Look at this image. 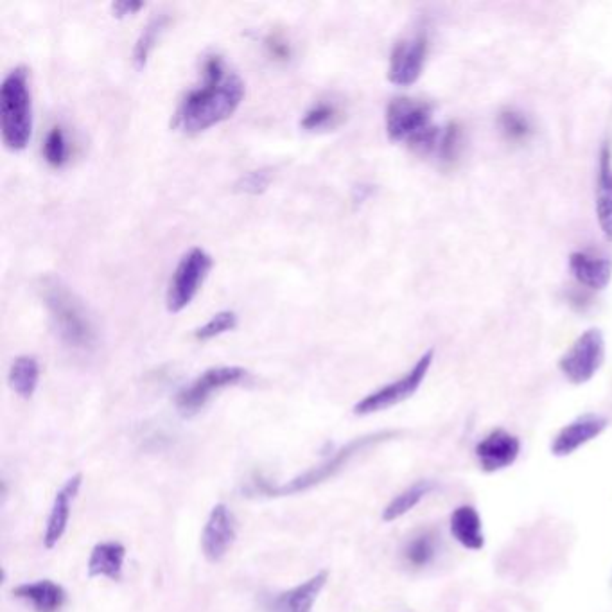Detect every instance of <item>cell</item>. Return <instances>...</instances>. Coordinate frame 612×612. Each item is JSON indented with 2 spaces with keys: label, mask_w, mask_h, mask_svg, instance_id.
<instances>
[{
  "label": "cell",
  "mask_w": 612,
  "mask_h": 612,
  "mask_svg": "<svg viewBox=\"0 0 612 612\" xmlns=\"http://www.w3.org/2000/svg\"><path fill=\"white\" fill-rule=\"evenodd\" d=\"M40 293L60 340L70 349H94L97 341L94 322L88 315L87 307L62 280L53 277L42 280Z\"/></svg>",
  "instance_id": "3"
},
{
  "label": "cell",
  "mask_w": 612,
  "mask_h": 612,
  "mask_svg": "<svg viewBox=\"0 0 612 612\" xmlns=\"http://www.w3.org/2000/svg\"><path fill=\"white\" fill-rule=\"evenodd\" d=\"M272 184V173L268 169L250 171L237 180L236 191L245 194H263Z\"/></svg>",
  "instance_id": "30"
},
{
  "label": "cell",
  "mask_w": 612,
  "mask_h": 612,
  "mask_svg": "<svg viewBox=\"0 0 612 612\" xmlns=\"http://www.w3.org/2000/svg\"><path fill=\"white\" fill-rule=\"evenodd\" d=\"M397 435H399V431H377V433H370L365 437L354 438V440H350L349 444L340 447L333 456H329L322 464L307 469V471L298 474L293 480L286 481V483H273L263 476H254L248 483L246 492L254 494V496L255 494H261V496H268V498L302 494V492L315 489L325 481L331 480L336 474H340L356 456L365 453L370 447L379 446V444L388 442Z\"/></svg>",
  "instance_id": "2"
},
{
  "label": "cell",
  "mask_w": 612,
  "mask_h": 612,
  "mask_svg": "<svg viewBox=\"0 0 612 612\" xmlns=\"http://www.w3.org/2000/svg\"><path fill=\"white\" fill-rule=\"evenodd\" d=\"M386 135L422 155H435L442 128L433 121V106L411 97H395L386 106Z\"/></svg>",
  "instance_id": "4"
},
{
  "label": "cell",
  "mask_w": 612,
  "mask_h": 612,
  "mask_svg": "<svg viewBox=\"0 0 612 612\" xmlns=\"http://www.w3.org/2000/svg\"><path fill=\"white\" fill-rule=\"evenodd\" d=\"M465 149L464 128L458 123H449L446 128H442V135L438 140L437 153L440 164L444 166H455L456 162L462 157Z\"/></svg>",
  "instance_id": "24"
},
{
  "label": "cell",
  "mask_w": 612,
  "mask_h": 612,
  "mask_svg": "<svg viewBox=\"0 0 612 612\" xmlns=\"http://www.w3.org/2000/svg\"><path fill=\"white\" fill-rule=\"evenodd\" d=\"M498 126L505 139L510 142H523L532 135V123L525 114L517 112L514 108H507L499 114Z\"/></svg>",
  "instance_id": "27"
},
{
  "label": "cell",
  "mask_w": 612,
  "mask_h": 612,
  "mask_svg": "<svg viewBox=\"0 0 612 612\" xmlns=\"http://www.w3.org/2000/svg\"><path fill=\"white\" fill-rule=\"evenodd\" d=\"M144 8V4L142 2H128V0H123V2H114L112 4V11H114V17L124 18V17H132L135 15L137 11Z\"/></svg>",
  "instance_id": "31"
},
{
  "label": "cell",
  "mask_w": 612,
  "mask_h": 612,
  "mask_svg": "<svg viewBox=\"0 0 612 612\" xmlns=\"http://www.w3.org/2000/svg\"><path fill=\"white\" fill-rule=\"evenodd\" d=\"M435 359V350L429 349L420 356L419 361L411 367L410 372H406L403 377L395 379L388 385L377 388L376 392L365 395L361 401L354 404V415L365 417L374 415L379 411L390 410L397 404L404 403L419 392L420 386L426 381L431 365Z\"/></svg>",
  "instance_id": "6"
},
{
  "label": "cell",
  "mask_w": 612,
  "mask_h": 612,
  "mask_svg": "<svg viewBox=\"0 0 612 612\" xmlns=\"http://www.w3.org/2000/svg\"><path fill=\"white\" fill-rule=\"evenodd\" d=\"M607 426H609V420L602 415H596V413L580 415L573 422L566 424L555 435L553 442H551V453L559 456V458L571 456L573 453H577L580 447H584L589 442H593L595 438L600 437Z\"/></svg>",
  "instance_id": "13"
},
{
  "label": "cell",
  "mask_w": 612,
  "mask_h": 612,
  "mask_svg": "<svg viewBox=\"0 0 612 612\" xmlns=\"http://www.w3.org/2000/svg\"><path fill=\"white\" fill-rule=\"evenodd\" d=\"M0 130L9 151H24L33 135V101L26 67H15L0 87Z\"/></svg>",
  "instance_id": "5"
},
{
  "label": "cell",
  "mask_w": 612,
  "mask_h": 612,
  "mask_svg": "<svg viewBox=\"0 0 612 612\" xmlns=\"http://www.w3.org/2000/svg\"><path fill=\"white\" fill-rule=\"evenodd\" d=\"M245 81L227 62L212 54L203 62L202 81L191 88L176 108L175 128L196 135L225 123L245 99Z\"/></svg>",
  "instance_id": "1"
},
{
  "label": "cell",
  "mask_w": 612,
  "mask_h": 612,
  "mask_svg": "<svg viewBox=\"0 0 612 612\" xmlns=\"http://www.w3.org/2000/svg\"><path fill=\"white\" fill-rule=\"evenodd\" d=\"M438 550H440V537L435 530L426 528L406 541L403 559L411 568H428L437 559Z\"/></svg>",
  "instance_id": "21"
},
{
  "label": "cell",
  "mask_w": 612,
  "mask_h": 612,
  "mask_svg": "<svg viewBox=\"0 0 612 612\" xmlns=\"http://www.w3.org/2000/svg\"><path fill=\"white\" fill-rule=\"evenodd\" d=\"M605 361V338L600 329H587L559 359V370L571 385H586Z\"/></svg>",
  "instance_id": "9"
},
{
  "label": "cell",
  "mask_w": 612,
  "mask_h": 612,
  "mask_svg": "<svg viewBox=\"0 0 612 612\" xmlns=\"http://www.w3.org/2000/svg\"><path fill=\"white\" fill-rule=\"evenodd\" d=\"M433 489H435L433 481H415L413 485H410L408 489H404L401 494H397V496L386 505L383 514H381V519H383L385 523H394L397 519H401V517L406 516V514H410L411 510L417 507L420 501L426 498Z\"/></svg>",
  "instance_id": "23"
},
{
  "label": "cell",
  "mask_w": 612,
  "mask_h": 612,
  "mask_svg": "<svg viewBox=\"0 0 612 612\" xmlns=\"http://www.w3.org/2000/svg\"><path fill=\"white\" fill-rule=\"evenodd\" d=\"M13 596L31 605L36 612H60L67 602L65 589L53 580L20 584L13 589Z\"/></svg>",
  "instance_id": "18"
},
{
  "label": "cell",
  "mask_w": 612,
  "mask_h": 612,
  "mask_svg": "<svg viewBox=\"0 0 612 612\" xmlns=\"http://www.w3.org/2000/svg\"><path fill=\"white\" fill-rule=\"evenodd\" d=\"M236 517L225 503H218L210 510L207 523L203 526L202 551L205 559L219 562L227 555L236 541Z\"/></svg>",
  "instance_id": "12"
},
{
  "label": "cell",
  "mask_w": 612,
  "mask_h": 612,
  "mask_svg": "<svg viewBox=\"0 0 612 612\" xmlns=\"http://www.w3.org/2000/svg\"><path fill=\"white\" fill-rule=\"evenodd\" d=\"M329 580V571L322 569L298 586L282 591L268 605V612H313L316 600Z\"/></svg>",
  "instance_id": "15"
},
{
  "label": "cell",
  "mask_w": 612,
  "mask_h": 612,
  "mask_svg": "<svg viewBox=\"0 0 612 612\" xmlns=\"http://www.w3.org/2000/svg\"><path fill=\"white\" fill-rule=\"evenodd\" d=\"M596 218L607 241L612 243V149L607 142L598 155L596 176Z\"/></svg>",
  "instance_id": "16"
},
{
  "label": "cell",
  "mask_w": 612,
  "mask_h": 612,
  "mask_svg": "<svg viewBox=\"0 0 612 612\" xmlns=\"http://www.w3.org/2000/svg\"><path fill=\"white\" fill-rule=\"evenodd\" d=\"M126 548L117 541H103L94 546L88 557L87 571L90 578L121 580L123 577Z\"/></svg>",
  "instance_id": "20"
},
{
  "label": "cell",
  "mask_w": 612,
  "mask_h": 612,
  "mask_svg": "<svg viewBox=\"0 0 612 612\" xmlns=\"http://www.w3.org/2000/svg\"><path fill=\"white\" fill-rule=\"evenodd\" d=\"M167 22H169L167 15L155 17L140 33L139 40H137L135 49H133V63H135L137 69H144L148 65L149 56L153 53L162 31L166 29Z\"/></svg>",
  "instance_id": "25"
},
{
  "label": "cell",
  "mask_w": 612,
  "mask_h": 612,
  "mask_svg": "<svg viewBox=\"0 0 612 612\" xmlns=\"http://www.w3.org/2000/svg\"><path fill=\"white\" fill-rule=\"evenodd\" d=\"M248 377L243 367H214L205 370L193 383L182 388L176 395V410L182 417H194L205 408L210 397L230 386L241 385Z\"/></svg>",
  "instance_id": "8"
},
{
  "label": "cell",
  "mask_w": 612,
  "mask_h": 612,
  "mask_svg": "<svg viewBox=\"0 0 612 612\" xmlns=\"http://www.w3.org/2000/svg\"><path fill=\"white\" fill-rule=\"evenodd\" d=\"M212 257L203 248H191L180 259L167 286L166 306L169 313H180L193 302L212 270Z\"/></svg>",
  "instance_id": "7"
},
{
  "label": "cell",
  "mask_w": 612,
  "mask_h": 612,
  "mask_svg": "<svg viewBox=\"0 0 612 612\" xmlns=\"http://www.w3.org/2000/svg\"><path fill=\"white\" fill-rule=\"evenodd\" d=\"M340 117L341 112L338 106L334 103H327V101H320L307 110L300 121V126L306 132H320V130L333 128L334 124L340 121Z\"/></svg>",
  "instance_id": "26"
},
{
  "label": "cell",
  "mask_w": 612,
  "mask_h": 612,
  "mask_svg": "<svg viewBox=\"0 0 612 612\" xmlns=\"http://www.w3.org/2000/svg\"><path fill=\"white\" fill-rule=\"evenodd\" d=\"M81 485H83V474H74L63 483L62 489L56 492L53 507H51L47 523H45L44 546L47 550H53L54 546L62 541L63 535L67 532L70 510H72V505L78 498Z\"/></svg>",
  "instance_id": "14"
},
{
  "label": "cell",
  "mask_w": 612,
  "mask_h": 612,
  "mask_svg": "<svg viewBox=\"0 0 612 612\" xmlns=\"http://www.w3.org/2000/svg\"><path fill=\"white\" fill-rule=\"evenodd\" d=\"M474 455L483 473H499L516 464L521 455V440L507 429H492L487 437L476 444Z\"/></svg>",
  "instance_id": "11"
},
{
  "label": "cell",
  "mask_w": 612,
  "mask_h": 612,
  "mask_svg": "<svg viewBox=\"0 0 612 612\" xmlns=\"http://www.w3.org/2000/svg\"><path fill=\"white\" fill-rule=\"evenodd\" d=\"M237 327V315L234 311H219L210 318L207 324L194 331V338L198 341H209L218 338L221 334L230 333Z\"/></svg>",
  "instance_id": "29"
},
{
  "label": "cell",
  "mask_w": 612,
  "mask_h": 612,
  "mask_svg": "<svg viewBox=\"0 0 612 612\" xmlns=\"http://www.w3.org/2000/svg\"><path fill=\"white\" fill-rule=\"evenodd\" d=\"M569 270L578 284L595 291H602L611 284L612 261L607 257H596L587 252L569 255Z\"/></svg>",
  "instance_id": "17"
},
{
  "label": "cell",
  "mask_w": 612,
  "mask_h": 612,
  "mask_svg": "<svg viewBox=\"0 0 612 612\" xmlns=\"http://www.w3.org/2000/svg\"><path fill=\"white\" fill-rule=\"evenodd\" d=\"M451 535L456 543L464 546L465 550L480 551L485 546L483 534V521L480 512L473 505H460L453 510L451 519Z\"/></svg>",
  "instance_id": "19"
},
{
  "label": "cell",
  "mask_w": 612,
  "mask_h": 612,
  "mask_svg": "<svg viewBox=\"0 0 612 612\" xmlns=\"http://www.w3.org/2000/svg\"><path fill=\"white\" fill-rule=\"evenodd\" d=\"M428 47V35L422 31L399 40L390 54V65H388L390 83H394L397 87L415 85L426 65Z\"/></svg>",
  "instance_id": "10"
},
{
  "label": "cell",
  "mask_w": 612,
  "mask_h": 612,
  "mask_svg": "<svg viewBox=\"0 0 612 612\" xmlns=\"http://www.w3.org/2000/svg\"><path fill=\"white\" fill-rule=\"evenodd\" d=\"M45 162L51 167H62L69 160V142L65 137L62 126H54L45 135L44 148Z\"/></svg>",
  "instance_id": "28"
},
{
  "label": "cell",
  "mask_w": 612,
  "mask_h": 612,
  "mask_svg": "<svg viewBox=\"0 0 612 612\" xmlns=\"http://www.w3.org/2000/svg\"><path fill=\"white\" fill-rule=\"evenodd\" d=\"M9 386L20 399H31L40 383V365L33 356H18L9 368Z\"/></svg>",
  "instance_id": "22"
}]
</instances>
